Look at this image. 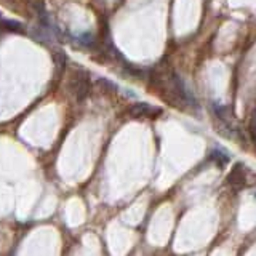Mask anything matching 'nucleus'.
Instances as JSON below:
<instances>
[{
    "label": "nucleus",
    "mask_w": 256,
    "mask_h": 256,
    "mask_svg": "<svg viewBox=\"0 0 256 256\" xmlns=\"http://www.w3.org/2000/svg\"><path fill=\"white\" fill-rule=\"evenodd\" d=\"M90 92V78L85 70H77L69 80V93L77 102H82Z\"/></svg>",
    "instance_id": "1"
},
{
    "label": "nucleus",
    "mask_w": 256,
    "mask_h": 256,
    "mask_svg": "<svg viewBox=\"0 0 256 256\" xmlns=\"http://www.w3.org/2000/svg\"><path fill=\"white\" fill-rule=\"evenodd\" d=\"M162 109L157 108V106H152V104L148 102H136L132 106L130 109V116L134 118H141V117H149V118H154L157 116L162 114Z\"/></svg>",
    "instance_id": "2"
},
{
    "label": "nucleus",
    "mask_w": 256,
    "mask_h": 256,
    "mask_svg": "<svg viewBox=\"0 0 256 256\" xmlns=\"http://www.w3.org/2000/svg\"><path fill=\"white\" fill-rule=\"evenodd\" d=\"M228 182L236 189H242L246 184V170L242 164H237L228 176Z\"/></svg>",
    "instance_id": "3"
},
{
    "label": "nucleus",
    "mask_w": 256,
    "mask_h": 256,
    "mask_svg": "<svg viewBox=\"0 0 256 256\" xmlns=\"http://www.w3.org/2000/svg\"><path fill=\"white\" fill-rule=\"evenodd\" d=\"M212 160H213V162H214L216 165H218L220 168H222V166H226L228 162H229V154H228V152H224V150L214 149V150L212 152Z\"/></svg>",
    "instance_id": "4"
},
{
    "label": "nucleus",
    "mask_w": 256,
    "mask_h": 256,
    "mask_svg": "<svg viewBox=\"0 0 256 256\" xmlns=\"http://www.w3.org/2000/svg\"><path fill=\"white\" fill-rule=\"evenodd\" d=\"M53 60H54L56 72H58V74H61L62 69L66 68V64H68V58H66V54H64V52L58 50V52H54V53H53Z\"/></svg>",
    "instance_id": "5"
},
{
    "label": "nucleus",
    "mask_w": 256,
    "mask_h": 256,
    "mask_svg": "<svg viewBox=\"0 0 256 256\" xmlns=\"http://www.w3.org/2000/svg\"><path fill=\"white\" fill-rule=\"evenodd\" d=\"M98 85L104 86V88H108V90H117V85L116 84H112L109 82V80L106 78H98Z\"/></svg>",
    "instance_id": "6"
}]
</instances>
